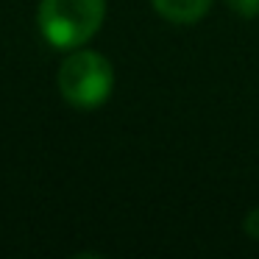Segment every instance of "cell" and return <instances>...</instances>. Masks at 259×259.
<instances>
[{
  "mask_svg": "<svg viewBox=\"0 0 259 259\" xmlns=\"http://www.w3.org/2000/svg\"><path fill=\"white\" fill-rule=\"evenodd\" d=\"M159 17L176 25H192L209 14L214 0H151Z\"/></svg>",
  "mask_w": 259,
  "mask_h": 259,
  "instance_id": "3957f363",
  "label": "cell"
},
{
  "mask_svg": "<svg viewBox=\"0 0 259 259\" xmlns=\"http://www.w3.org/2000/svg\"><path fill=\"white\" fill-rule=\"evenodd\" d=\"M106 20V0H39L36 25L56 51L84 48Z\"/></svg>",
  "mask_w": 259,
  "mask_h": 259,
  "instance_id": "6da1fadb",
  "label": "cell"
},
{
  "mask_svg": "<svg viewBox=\"0 0 259 259\" xmlns=\"http://www.w3.org/2000/svg\"><path fill=\"white\" fill-rule=\"evenodd\" d=\"M242 229H245V234L251 237V240H259V206H253L251 212L245 214V220H242Z\"/></svg>",
  "mask_w": 259,
  "mask_h": 259,
  "instance_id": "5b68a950",
  "label": "cell"
},
{
  "mask_svg": "<svg viewBox=\"0 0 259 259\" xmlns=\"http://www.w3.org/2000/svg\"><path fill=\"white\" fill-rule=\"evenodd\" d=\"M226 6L242 20H253L259 17V0H226Z\"/></svg>",
  "mask_w": 259,
  "mask_h": 259,
  "instance_id": "277c9868",
  "label": "cell"
},
{
  "mask_svg": "<svg viewBox=\"0 0 259 259\" xmlns=\"http://www.w3.org/2000/svg\"><path fill=\"white\" fill-rule=\"evenodd\" d=\"M56 87H59V95L73 109L92 112V109H101L109 101V95H112L114 67L103 53L75 48L59 64Z\"/></svg>",
  "mask_w": 259,
  "mask_h": 259,
  "instance_id": "7a4b0ae2",
  "label": "cell"
}]
</instances>
